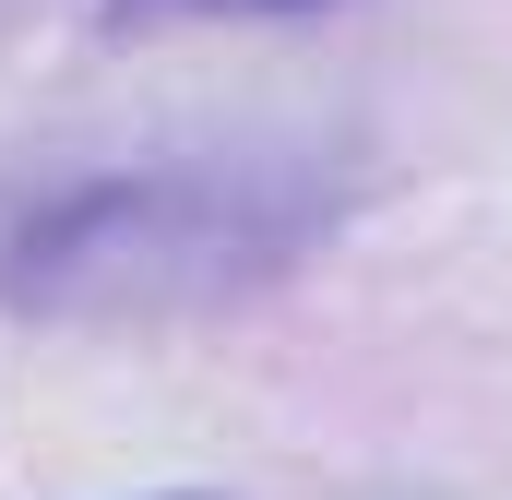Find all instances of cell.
<instances>
[{"label":"cell","mask_w":512,"mask_h":500,"mask_svg":"<svg viewBox=\"0 0 512 500\" xmlns=\"http://www.w3.org/2000/svg\"><path fill=\"white\" fill-rule=\"evenodd\" d=\"M155 12H286V0H155Z\"/></svg>","instance_id":"1"}]
</instances>
